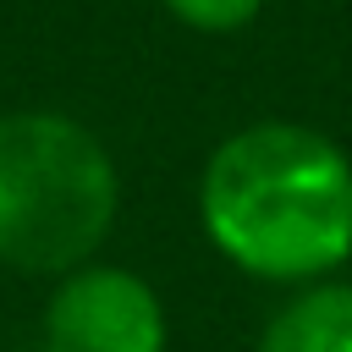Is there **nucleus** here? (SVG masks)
<instances>
[{
    "instance_id": "20e7f679",
    "label": "nucleus",
    "mask_w": 352,
    "mask_h": 352,
    "mask_svg": "<svg viewBox=\"0 0 352 352\" xmlns=\"http://www.w3.org/2000/svg\"><path fill=\"white\" fill-rule=\"evenodd\" d=\"M253 352H352V280L330 275L292 286L286 302L264 319Z\"/></svg>"
},
{
    "instance_id": "f03ea898",
    "label": "nucleus",
    "mask_w": 352,
    "mask_h": 352,
    "mask_svg": "<svg viewBox=\"0 0 352 352\" xmlns=\"http://www.w3.org/2000/svg\"><path fill=\"white\" fill-rule=\"evenodd\" d=\"M121 214V170L104 138L66 110L0 116V264L60 280L99 258Z\"/></svg>"
},
{
    "instance_id": "39448f33",
    "label": "nucleus",
    "mask_w": 352,
    "mask_h": 352,
    "mask_svg": "<svg viewBox=\"0 0 352 352\" xmlns=\"http://www.w3.org/2000/svg\"><path fill=\"white\" fill-rule=\"evenodd\" d=\"M160 6L198 33H236L264 11V0H160Z\"/></svg>"
},
{
    "instance_id": "423d86ee",
    "label": "nucleus",
    "mask_w": 352,
    "mask_h": 352,
    "mask_svg": "<svg viewBox=\"0 0 352 352\" xmlns=\"http://www.w3.org/2000/svg\"><path fill=\"white\" fill-rule=\"evenodd\" d=\"M346 154H352V148H346Z\"/></svg>"
},
{
    "instance_id": "7ed1b4c3",
    "label": "nucleus",
    "mask_w": 352,
    "mask_h": 352,
    "mask_svg": "<svg viewBox=\"0 0 352 352\" xmlns=\"http://www.w3.org/2000/svg\"><path fill=\"white\" fill-rule=\"evenodd\" d=\"M170 319L148 275L126 264H82L50 280L38 308V352H165Z\"/></svg>"
},
{
    "instance_id": "f257e3e1",
    "label": "nucleus",
    "mask_w": 352,
    "mask_h": 352,
    "mask_svg": "<svg viewBox=\"0 0 352 352\" xmlns=\"http://www.w3.org/2000/svg\"><path fill=\"white\" fill-rule=\"evenodd\" d=\"M198 226L253 280H330L352 258V154L302 121H248L204 160Z\"/></svg>"
}]
</instances>
